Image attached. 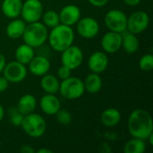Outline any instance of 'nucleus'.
I'll return each instance as SVG.
<instances>
[{"label": "nucleus", "mask_w": 153, "mask_h": 153, "mask_svg": "<svg viewBox=\"0 0 153 153\" xmlns=\"http://www.w3.org/2000/svg\"><path fill=\"white\" fill-rule=\"evenodd\" d=\"M43 4L40 0H26L22 2L21 16L26 23L39 22L43 14Z\"/></svg>", "instance_id": "obj_8"}, {"label": "nucleus", "mask_w": 153, "mask_h": 153, "mask_svg": "<svg viewBox=\"0 0 153 153\" xmlns=\"http://www.w3.org/2000/svg\"><path fill=\"white\" fill-rule=\"evenodd\" d=\"M0 146H1V144H0Z\"/></svg>", "instance_id": "obj_39"}, {"label": "nucleus", "mask_w": 153, "mask_h": 153, "mask_svg": "<svg viewBox=\"0 0 153 153\" xmlns=\"http://www.w3.org/2000/svg\"><path fill=\"white\" fill-rule=\"evenodd\" d=\"M104 22L110 31L122 33L126 30L127 15L121 10L111 9L105 14Z\"/></svg>", "instance_id": "obj_6"}, {"label": "nucleus", "mask_w": 153, "mask_h": 153, "mask_svg": "<svg viewBox=\"0 0 153 153\" xmlns=\"http://www.w3.org/2000/svg\"><path fill=\"white\" fill-rule=\"evenodd\" d=\"M9 82L8 80L3 75V76H0V92H4L5 91L8 87H9Z\"/></svg>", "instance_id": "obj_31"}, {"label": "nucleus", "mask_w": 153, "mask_h": 153, "mask_svg": "<svg viewBox=\"0 0 153 153\" xmlns=\"http://www.w3.org/2000/svg\"><path fill=\"white\" fill-rule=\"evenodd\" d=\"M48 40L53 50L61 53L74 44V31L71 26L60 23L48 32Z\"/></svg>", "instance_id": "obj_2"}, {"label": "nucleus", "mask_w": 153, "mask_h": 153, "mask_svg": "<svg viewBox=\"0 0 153 153\" xmlns=\"http://www.w3.org/2000/svg\"><path fill=\"white\" fill-rule=\"evenodd\" d=\"M21 152L23 153H34L35 152V150L32 149L30 146L29 145H23L21 149Z\"/></svg>", "instance_id": "obj_35"}, {"label": "nucleus", "mask_w": 153, "mask_h": 153, "mask_svg": "<svg viewBox=\"0 0 153 153\" xmlns=\"http://www.w3.org/2000/svg\"><path fill=\"white\" fill-rule=\"evenodd\" d=\"M83 61L82 50L75 45H71L69 48L61 52L62 65L70 68L72 71L81 66Z\"/></svg>", "instance_id": "obj_9"}, {"label": "nucleus", "mask_w": 153, "mask_h": 153, "mask_svg": "<svg viewBox=\"0 0 153 153\" xmlns=\"http://www.w3.org/2000/svg\"><path fill=\"white\" fill-rule=\"evenodd\" d=\"M5 65H6L5 57H4V56L2 53H0V74L3 73V70H4Z\"/></svg>", "instance_id": "obj_34"}, {"label": "nucleus", "mask_w": 153, "mask_h": 153, "mask_svg": "<svg viewBox=\"0 0 153 153\" xmlns=\"http://www.w3.org/2000/svg\"><path fill=\"white\" fill-rule=\"evenodd\" d=\"M122 34V46L121 48L125 50L126 53L132 55L138 51L140 47V41L137 36L134 33L126 30Z\"/></svg>", "instance_id": "obj_18"}, {"label": "nucleus", "mask_w": 153, "mask_h": 153, "mask_svg": "<svg viewBox=\"0 0 153 153\" xmlns=\"http://www.w3.org/2000/svg\"><path fill=\"white\" fill-rule=\"evenodd\" d=\"M58 14H59L60 23L72 27L74 24H76L77 22L80 20L81 10L77 5L67 4L60 10Z\"/></svg>", "instance_id": "obj_14"}, {"label": "nucleus", "mask_w": 153, "mask_h": 153, "mask_svg": "<svg viewBox=\"0 0 153 153\" xmlns=\"http://www.w3.org/2000/svg\"><path fill=\"white\" fill-rule=\"evenodd\" d=\"M55 116H56V119L57 123L60 124L61 126H68L72 123V120H73L72 114L66 109L60 108Z\"/></svg>", "instance_id": "obj_28"}, {"label": "nucleus", "mask_w": 153, "mask_h": 153, "mask_svg": "<svg viewBox=\"0 0 153 153\" xmlns=\"http://www.w3.org/2000/svg\"><path fill=\"white\" fill-rule=\"evenodd\" d=\"M39 153H52V151L50 150H48V149H40L38 151Z\"/></svg>", "instance_id": "obj_37"}, {"label": "nucleus", "mask_w": 153, "mask_h": 153, "mask_svg": "<svg viewBox=\"0 0 153 153\" xmlns=\"http://www.w3.org/2000/svg\"><path fill=\"white\" fill-rule=\"evenodd\" d=\"M27 73L28 70L25 65L16 60L6 64L3 70L4 76L10 83H19L22 82L27 76Z\"/></svg>", "instance_id": "obj_11"}, {"label": "nucleus", "mask_w": 153, "mask_h": 153, "mask_svg": "<svg viewBox=\"0 0 153 153\" xmlns=\"http://www.w3.org/2000/svg\"><path fill=\"white\" fill-rule=\"evenodd\" d=\"M123 1L128 6H136L142 2V0H123Z\"/></svg>", "instance_id": "obj_33"}, {"label": "nucleus", "mask_w": 153, "mask_h": 153, "mask_svg": "<svg viewBox=\"0 0 153 153\" xmlns=\"http://www.w3.org/2000/svg\"><path fill=\"white\" fill-rule=\"evenodd\" d=\"M4 116V107L0 104V122L3 120Z\"/></svg>", "instance_id": "obj_36"}, {"label": "nucleus", "mask_w": 153, "mask_h": 153, "mask_svg": "<svg viewBox=\"0 0 153 153\" xmlns=\"http://www.w3.org/2000/svg\"><path fill=\"white\" fill-rule=\"evenodd\" d=\"M121 113L116 108H106L100 116L101 123L107 127H115L121 121Z\"/></svg>", "instance_id": "obj_20"}, {"label": "nucleus", "mask_w": 153, "mask_h": 153, "mask_svg": "<svg viewBox=\"0 0 153 153\" xmlns=\"http://www.w3.org/2000/svg\"><path fill=\"white\" fill-rule=\"evenodd\" d=\"M34 48H31L30 46L23 43L20 45L16 50H15V59L16 61L23 64V65H28L30 60L34 56Z\"/></svg>", "instance_id": "obj_24"}, {"label": "nucleus", "mask_w": 153, "mask_h": 153, "mask_svg": "<svg viewBox=\"0 0 153 153\" xmlns=\"http://www.w3.org/2000/svg\"><path fill=\"white\" fill-rule=\"evenodd\" d=\"M146 150V144L144 140L134 138L129 140L124 147L126 153H143Z\"/></svg>", "instance_id": "obj_25"}, {"label": "nucleus", "mask_w": 153, "mask_h": 153, "mask_svg": "<svg viewBox=\"0 0 153 153\" xmlns=\"http://www.w3.org/2000/svg\"><path fill=\"white\" fill-rule=\"evenodd\" d=\"M48 28L39 21L26 24L22 38L25 44L36 48L44 45V43L48 40Z\"/></svg>", "instance_id": "obj_3"}, {"label": "nucleus", "mask_w": 153, "mask_h": 153, "mask_svg": "<svg viewBox=\"0 0 153 153\" xmlns=\"http://www.w3.org/2000/svg\"><path fill=\"white\" fill-rule=\"evenodd\" d=\"M61 96L66 100H74L80 99L85 92L83 81L72 75L60 82L59 91Z\"/></svg>", "instance_id": "obj_5"}, {"label": "nucleus", "mask_w": 153, "mask_h": 153, "mask_svg": "<svg viewBox=\"0 0 153 153\" xmlns=\"http://www.w3.org/2000/svg\"><path fill=\"white\" fill-rule=\"evenodd\" d=\"M127 128L132 137L147 140L153 133V121L151 114L143 108L134 109L128 117Z\"/></svg>", "instance_id": "obj_1"}, {"label": "nucleus", "mask_w": 153, "mask_h": 153, "mask_svg": "<svg viewBox=\"0 0 153 153\" xmlns=\"http://www.w3.org/2000/svg\"><path fill=\"white\" fill-rule=\"evenodd\" d=\"M89 3L95 6V7H103L106 4H108V3L109 2V0H88Z\"/></svg>", "instance_id": "obj_32"}, {"label": "nucleus", "mask_w": 153, "mask_h": 153, "mask_svg": "<svg viewBox=\"0 0 153 153\" xmlns=\"http://www.w3.org/2000/svg\"><path fill=\"white\" fill-rule=\"evenodd\" d=\"M39 107L42 112L48 116H54L61 108L60 100L56 94L46 93L39 100Z\"/></svg>", "instance_id": "obj_16"}, {"label": "nucleus", "mask_w": 153, "mask_h": 153, "mask_svg": "<svg viewBox=\"0 0 153 153\" xmlns=\"http://www.w3.org/2000/svg\"><path fill=\"white\" fill-rule=\"evenodd\" d=\"M42 23L47 27V28H54L60 24V19H59V14L56 11L53 10H48L45 13H43L42 16Z\"/></svg>", "instance_id": "obj_26"}, {"label": "nucleus", "mask_w": 153, "mask_h": 153, "mask_svg": "<svg viewBox=\"0 0 153 153\" xmlns=\"http://www.w3.org/2000/svg\"><path fill=\"white\" fill-rule=\"evenodd\" d=\"M100 23L93 17L86 16L80 18L76 23V30L83 39H93L100 32Z\"/></svg>", "instance_id": "obj_10"}, {"label": "nucleus", "mask_w": 153, "mask_h": 153, "mask_svg": "<svg viewBox=\"0 0 153 153\" xmlns=\"http://www.w3.org/2000/svg\"><path fill=\"white\" fill-rule=\"evenodd\" d=\"M150 24V16L144 11H136L127 16L126 30L135 35L141 34L147 30Z\"/></svg>", "instance_id": "obj_7"}, {"label": "nucleus", "mask_w": 153, "mask_h": 153, "mask_svg": "<svg viewBox=\"0 0 153 153\" xmlns=\"http://www.w3.org/2000/svg\"><path fill=\"white\" fill-rule=\"evenodd\" d=\"M16 108L24 116L30 114L37 108V100L32 94H24L19 99Z\"/></svg>", "instance_id": "obj_21"}, {"label": "nucleus", "mask_w": 153, "mask_h": 153, "mask_svg": "<svg viewBox=\"0 0 153 153\" xmlns=\"http://www.w3.org/2000/svg\"><path fill=\"white\" fill-rule=\"evenodd\" d=\"M11 20L12 21H10L8 22V24L6 25V28H5V32H6L7 37H9L10 39H13L22 38L27 23L22 19L14 18V19H11Z\"/></svg>", "instance_id": "obj_19"}, {"label": "nucleus", "mask_w": 153, "mask_h": 153, "mask_svg": "<svg viewBox=\"0 0 153 153\" xmlns=\"http://www.w3.org/2000/svg\"><path fill=\"white\" fill-rule=\"evenodd\" d=\"M71 74H72V70L62 65L57 70V78L62 81V80H65V79L70 77Z\"/></svg>", "instance_id": "obj_30"}, {"label": "nucleus", "mask_w": 153, "mask_h": 153, "mask_svg": "<svg viewBox=\"0 0 153 153\" xmlns=\"http://www.w3.org/2000/svg\"><path fill=\"white\" fill-rule=\"evenodd\" d=\"M103 51L107 54L117 52L122 46V34L115 31H108L104 34L100 41Z\"/></svg>", "instance_id": "obj_12"}, {"label": "nucleus", "mask_w": 153, "mask_h": 153, "mask_svg": "<svg viewBox=\"0 0 153 153\" xmlns=\"http://www.w3.org/2000/svg\"><path fill=\"white\" fill-rule=\"evenodd\" d=\"M22 6V0H3L1 10L5 17L9 19H14L21 15Z\"/></svg>", "instance_id": "obj_17"}, {"label": "nucleus", "mask_w": 153, "mask_h": 153, "mask_svg": "<svg viewBox=\"0 0 153 153\" xmlns=\"http://www.w3.org/2000/svg\"><path fill=\"white\" fill-rule=\"evenodd\" d=\"M147 140L149 141L150 144H151V145H152L153 144V133L152 134H151V135H150V136H149V137H148V138H147Z\"/></svg>", "instance_id": "obj_38"}, {"label": "nucleus", "mask_w": 153, "mask_h": 153, "mask_svg": "<svg viewBox=\"0 0 153 153\" xmlns=\"http://www.w3.org/2000/svg\"><path fill=\"white\" fill-rule=\"evenodd\" d=\"M83 85H84L85 91L91 94H95L101 90L103 82L100 74L91 73L85 77L83 81Z\"/></svg>", "instance_id": "obj_22"}, {"label": "nucleus", "mask_w": 153, "mask_h": 153, "mask_svg": "<svg viewBox=\"0 0 153 153\" xmlns=\"http://www.w3.org/2000/svg\"><path fill=\"white\" fill-rule=\"evenodd\" d=\"M21 127L30 137L39 138L46 133L47 123L43 117L32 112L24 116Z\"/></svg>", "instance_id": "obj_4"}, {"label": "nucleus", "mask_w": 153, "mask_h": 153, "mask_svg": "<svg viewBox=\"0 0 153 153\" xmlns=\"http://www.w3.org/2000/svg\"><path fill=\"white\" fill-rule=\"evenodd\" d=\"M7 115H8V117H9V121L13 126H21V125L22 123V120H23V117H24V115H22L18 110V108L16 107L9 108L8 112H7Z\"/></svg>", "instance_id": "obj_27"}, {"label": "nucleus", "mask_w": 153, "mask_h": 153, "mask_svg": "<svg viewBox=\"0 0 153 153\" xmlns=\"http://www.w3.org/2000/svg\"><path fill=\"white\" fill-rule=\"evenodd\" d=\"M29 71L34 76H43L48 74L50 69V61L48 57L44 56H33L30 62L28 64Z\"/></svg>", "instance_id": "obj_15"}, {"label": "nucleus", "mask_w": 153, "mask_h": 153, "mask_svg": "<svg viewBox=\"0 0 153 153\" xmlns=\"http://www.w3.org/2000/svg\"><path fill=\"white\" fill-rule=\"evenodd\" d=\"M109 60L107 53L104 51H95L93 52L89 60H88V67L91 73L101 74L105 72L108 66Z\"/></svg>", "instance_id": "obj_13"}, {"label": "nucleus", "mask_w": 153, "mask_h": 153, "mask_svg": "<svg viewBox=\"0 0 153 153\" xmlns=\"http://www.w3.org/2000/svg\"><path fill=\"white\" fill-rule=\"evenodd\" d=\"M140 69L144 72H150L153 69V56L152 54H146L143 56L139 61Z\"/></svg>", "instance_id": "obj_29"}, {"label": "nucleus", "mask_w": 153, "mask_h": 153, "mask_svg": "<svg viewBox=\"0 0 153 153\" xmlns=\"http://www.w3.org/2000/svg\"><path fill=\"white\" fill-rule=\"evenodd\" d=\"M59 86L60 82L56 76L48 74H46L43 76H41L40 87L46 93L56 94L59 91Z\"/></svg>", "instance_id": "obj_23"}]
</instances>
